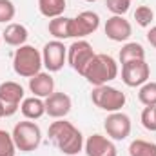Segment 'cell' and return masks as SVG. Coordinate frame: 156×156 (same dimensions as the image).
<instances>
[{
	"instance_id": "obj_1",
	"label": "cell",
	"mask_w": 156,
	"mask_h": 156,
	"mask_svg": "<svg viewBox=\"0 0 156 156\" xmlns=\"http://www.w3.org/2000/svg\"><path fill=\"white\" fill-rule=\"evenodd\" d=\"M49 138L51 142L67 156H75L83 147V136L71 122L56 120L49 125Z\"/></svg>"
},
{
	"instance_id": "obj_2",
	"label": "cell",
	"mask_w": 156,
	"mask_h": 156,
	"mask_svg": "<svg viewBox=\"0 0 156 156\" xmlns=\"http://www.w3.org/2000/svg\"><path fill=\"white\" fill-rule=\"evenodd\" d=\"M82 76L85 78L89 83H93L94 87L105 85V83H109L111 80H115L118 76V64L113 56H109L105 53H98L87 64V67L83 69Z\"/></svg>"
},
{
	"instance_id": "obj_3",
	"label": "cell",
	"mask_w": 156,
	"mask_h": 156,
	"mask_svg": "<svg viewBox=\"0 0 156 156\" xmlns=\"http://www.w3.org/2000/svg\"><path fill=\"white\" fill-rule=\"evenodd\" d=\"M44 62H42V53L38 49H35L33 45H20L16 51H15V56H13V69L18 76L24 78H31L35 75H38L40 69H42Z\"/></svg>"
},
{
	"instance_id": "obj_4",
	"label": "cell",
	"mask_w": 156,
	"mask_h": 156,
	"mask_svg": "<svg viewBox=\"0 0 156 156\" xmlns=\"http://www.w3.org/2000/svg\"><path fill=\"white\" fill-rule=\"evenodd\" d=\"M13 140L18 151L22 153H31L35 151L42 142V131L35 122H18L13 129Z\"/></svg>"
},
{
	"instance_id": "obj_5",
	"label": "cell",
	"mask_w": 156,
	"mask_h": 156,
	"mask_svg": "<svg viewBox=\"0 0 156 156\" xmlns=\"http://www.w3.org/2000/svg\"><path fill=\"white\" fill-rule=\"evenodd\" d=\"M91 100L98 109L107 111V113H116L125 105L127 98H125V93H122L120 89L105 83V85H98V87L93 89Z\"/></svg>"
},
{
	"instance_id": "obj_6",
	"label": "cell",
	"mask_w": 156,
	"mask_h": 156,
	"mask_svg": "<svg viewBox=\"0 0 156 156\" xmlns=\"http://www.w3.org/2000/svg\"><path fill=\"white\" fill-rule=\"evenodd\" d=\"M151 67L145 60H131L122 64V82L127 87H142L149 82Z\"/></svg>"
},
{
	"instance_id": "obj_7",
	"label": "cell",
	"mask_w": 156,
	"mask_h": 156,
	"mask_svg": "<svg viewBox=\"0 0 156 156\" xmlns=\"http://www.w3.org/2000/svg\"><path fill=\"white\" fill-rule=\"evenodd\" d=\"M94 55L96 53L93 51V45L87 40H76L67 47V62L78 75L83 73V69L87 67V64L93 60Z\"/></svg>"
},
{
	"instance_id": "obj_8",
	"label": "cell",
	"mask_w": 156,
	"mask_h": 156,
	"mask_svg": "<svg viewBox=\"0 0 156 156\" xmlns=\"http://www.w3.org/2000/svg\"><path fill=\"white\" fill-rule=\"evenodd\" d=\"M100 26V16L93 11H82L78 16L71 18L69 24V37L71 38H83L93 35Z\"/></svg>"
},
{
	"instance_id": "obj_9",
	"label": "cell",
	"mask_w": 156,
	"mask_h": 156,
	"mask_svg": "<svg viewBox=\"0 0 156 156\" xmlns=\"http://www.w3.org/2000/svg\"><path fill=\"white\" fill-rule=\"evenodd\" d=\"M66 58H67V47L60 40H53V42H47L44 45L42 62H44V66L49 73L60 71L66 64Z\"/></svg>"
},
{
	"instance_id": "obj_10",
	"label": "cell",
	"mask_w": 156,
	"mask_h": 156,
	"mask_svg": "<svg viewBox=\"0 0 156 156\" xmlns=\"http://www.w3.org/2000/svg\"><path fill=\"white\" fill-rule=\"evenodd\" d=\"M0 100L5 105V116L15 115L20 107V102L24 100V87L11 80L0 83Z\"/></svg>"
},
{
	"instance_id": "obj_11",
	"label": "cell",
	"mask_w": 156,
	"mask_h": 156,
	"mask_svg": "<svg viewBox=\"0 0 156 156\" xmlns=\"http://www.w3.org/2000/svg\"><path fill=\"white\" fill-rule=\"evenodd\" d=\"M105 133L107 136H111L113 140H125L131 134V118L123 113H111L104 122Z\"/></svg>"
},
{
	"instance_id": "obj_12",
	"label": "cell",
	"mask_w": 156,
	"mask_h": 156,
	"mask_svg": "<svg viewBox=\"0 0 156 156\" xmlns=\"http://www.w3.org/2000/svg\"><path fill=\"white\" fill-rule=\"evenodd\" d=\"M105 35H107V38H111L113 42H125L133 35V27H131L129 20H125L123 16L113 15L105 22Z\"/></svg>"
},
{
	"instance_id": "obj_13",
	"label": "cell",
	"mask_w": 156,
	"mask_h": 156,
	"mask_svg": "<svg viewBox=\"0 0 156 156\" xmlns=\"http://www.w3.org/2000/svg\"><path fill=\"white\" fill-rule=\"evenodd\" d=\"M83 147H85V154L87 156H116L118 154L116 145L109 138H105L102 134L89 136Z\"/></svg>"
},
{
	"instance_id": "obj_14",
	"label": "cell",
	"mask_w": 156,
	"mask_h": 156,
	"mask_svg": "<svg viewBox=\"0 0 156 156\" xmlns=\"http://www.w3.org/2000/svg\"><path fill=\"white\" fill-rule=\"evenodd\" d=\"M45 115H49L51 118H64L66 115H69L71 111V98L66 93H53L45 98Z\"/></svg>"
},
{
	"instance_id": "obj_15",
	"label": "cell",
	"mask_w": 156,
	"mask_h": 156,
	"mask_svg": "<svg viewBox=\"0 0 156 156\" xmlns=\"http://www.w3.org/2000/svg\"><path fill=\"white\" fill-rule=\"evenodd\" d=\"M29 89L35 96L38 98H47L49 94L55 93V80L49 73H42L29 78Z\"/></svg>"
},
{
	"instance_id": "obj_16",
	"label": "cell",
	"mask_w": 156,
	"mask_h": 156,
	"mask_svg": "<svg viewBox=\"0 0 156 156\" xmlns=\"http://www.w3.org/2000/svg\"><path fill=\"white\" fill-rule=\"evenodd\" d=\"M27 37H29V33H27L26 26H22V24H9V26L4 29V33H2L4 42H5L7 45H13V47L24 45L26 40H27Z\"/></svg>"
},
{
	"instance_id": "obj_17",
	"label": "cell",
	"mask_w": 156,
	"mask_h": 156,
	"mask_svg": "<svg viewBox=\"0 0 156 156\" xmlns=\"http://www.w3.org/2000/svg\"><path fill=\"white\" fill-rule=\"evenodd\" d=\"M20 111L27 120H38L45 115V104L40 100L38 96H31V98H24L20 104Z\"/></svg>"
},
{
	"instance_id": "obj_18",
	"label": "cell",
	"mask_w": 156,
	"mask_h": 156,
	"mask_svg": "<svg viewBox=\"0 0 156 156\" xmlns=\"http://www.w3.org/2000/svg\"><path fill=\"white\" fill-rule=\"evenodd\" d=\"M118 58H120L122 64L131 62V60H145V49H144V45L138 44V42H127V44L120 49Z\"/></svg>"
},
{
	"instance_id": "obj_19",
	"label": "cell",
	"mask_w": 156,
	"mask_h": 156,
	"mask_svg": "<svg viewBox=\"0 0 156 156\" xmlns=\"http://www.w3.org/2000/svg\"><path fill=\"white\" fill-rule=\"evenodd\" d=\"M38 9L45 18L62 16L66 11V0H38Z\"/></svg>"
},
{
	"instance_id": "obj_20",
	"label": "cell",
	"mask_w": 156,
	"mask_h": 156,
	"mask_svg": "<svg viewBox=\"0 0 156 156\" xmlns=\"http://www.w3.org/2000/svg\"><path fill=\"white\" fill-rule=\"evenodd\" d=\"M69 24H71V18H67V16L51 18V20H49V33H51L56 40L71 38V37H69Z\"/></svg>"
},
{
	"instance_id": "obj_21",
	"label": "cell",
	"mask_w": 156,
	"mask_h": 156,
	"mask_svg": "<svg viewBox=\"0 0 156 156\" xmlns=\"http://www.w3.org/2000/svg\"><path fill=\"white\" fill-rule=\"evenodd\" d=\"M131 156H156V144L147 140H133L129 145Z\"/></svg>"
},
{
	"instance_id": "obj_22",
	"label": "cell",
	"mask_w": 156,
	"mask_h": 156,
	"mask_svg": "<svg viewBox=\"0 0 156 156\" xmlns=\"http://www.w3.org/2000/svg\"><path fill=\"white\" fill-rule=\"evenodd\" d=\"M138 98H140V102H142L145 107L156 105V82H145V83L140 87Z\"/></svg>"
},
{
	"instance_id": "obj_23",
	"label": "cell",
	"mask_w": 156,
	"mask_h": 156,
	"mask_svg": "<svg viewBox=\"0 0 156 156\" xmlns=\"http://www.w3.org/2000/svg\"><path fill=\"white\" fill-rule=\"evenodd\" d=\"M15 153H16V145L13 134L0 129V156H15Z\"/></svg>"
},
{
	"instance_id": "obj_24",
	"label": "cell",
	"mask_w": 156,
	"mask_h": 156,
	"mask_svg": "<svg viewBox=\"0 0 156 156\" xmlns=\"http://www.w3.org/2000/svg\"><path fill=\"white\" fill-rule=\"evenodd\" d=\"M153 18H154V13H153V9H151L149 5H140V7H136V11H134V20H136L138 26L147 27V26H151Z\"/></svg>"
},
{
	"instance_id": "obj_25",
	"label": "cell",
	"mask_w": 156,
	"mask_h": 156,
	"mask_svg": "<svg viewBox=\"0 0 156 156\" xmlns=\"http://www.w3.org/2000/svg\"><path fill=\"white\" fill-rule=\"evenodd\" d=\"M129 5L131 0H107V9L113 15H120V16H123L129 11Z\"/></svg>"
},
{
	"instance_id": "obj_26",
	"label": "cell",
	"mask_w": 156,
	"mask_h": 156,
	"mask_svg": "<svg viewBox=\"0 0 156 156\" xmlns=\"http://www.w3.org/2000/svg\"><path fill=\"white\" fill-rule=\"evenodd\" d=\"M15 16V5L11 0H0V22H9Z\"/></svg>"
},
{
	"instance_id": "obj_27",
	"label": "cell",
	"mask_w": 156,
	"mask_h": 156,
	"mask_svg": "<svg viewBox=\"0 0 156 156\" xmlns=\"http://www.w3.org/2000/svg\"><path fill=\"white\" fill-rule=\"evenodd\" d=\"M147 40H149V44L156 47V26H153L149 31H147Z\"/></svg>"
},
{
	"instance_id": "obj_28",
	"label": "cell",
	"mask_w": 156,
	"mask_h": 156,
	"mask_svg": "<svg viewBox=\"0 0 156 156\" xmlns=\"http://www.w3.org/2000/svg\"><path fill=\"white\" fill-rule=\"evenodd\" d=\"M2 116H5V105L2 104V100H0V118Z\"/></svg>"
},
{
	"instance_id": "obj_29",
	"label": "cell",
	"mask_w": 156,
	"mask_h": 156,
	"mask_svg": "<svg viewBox=\"0 0 156 156\" xmlns=\"http://www.w3.org/2000/svg\"><path fill=\"white\" fill-rule=\"evenodd\" d=\"M154 123H156V105H154Z\"/></svg>"
},
{
	"instance_id": "obj_30",
	"label": "cell",
	"mask_w": 156,
	"mask_h": 156,
	"mask_svg": "<svg viewBox=\"0 0 156 156\" xmlns=\"http://www.w3.org/2000/svg\"><path fill=\"white\" fill-rule=\"evenodd\" d=\"M85 2H96V0H85Z\"/></svg>"
},
{
	"instance_id": "obj_31",
	"label": "cell",
	"mask_w": 156,
	"mask_h": 156,
	"mask_svg": "<svg viewBox=\"0 0 156 156\" xmlns=\"http://www.w3.org/2000/svg\"><path fill=\"white\" fill-rule=\"evenodd\" d=\"M0 40H2V37H0Z\"/></svg>"
}]
</instances>
